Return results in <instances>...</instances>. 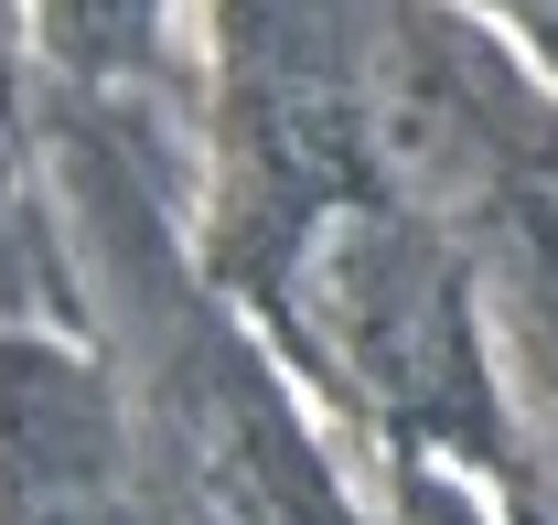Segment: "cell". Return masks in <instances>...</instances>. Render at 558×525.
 I'll return each mask as SVG.
<instances>
[{
    "label": "cell",
    "mask_w": 558,
    "mask_h": 525,
    "mask_svg": "<svg viewBox=\"0 0 558 525\" xmlns=\"http://www.w3.org/2000/svg\"><path fill=\"white\" fill-rule=\"evenodd\" d=\"M0 525H119L108 429L65 376H0Z\"/></svg>",
    "instance_id": "1"
},
{
    "label": "cell",
    "mask_w": 558,
    "mask_h": 525,
    "mask_svg": "<svg viewBox=\"0 0 558 525\" xmlns=\"http://www.w3.org/2000/svg\"><path fill=\"white\" fill-rule=\"evenodd\" d=\"M65 22H140V0H65Z\"/></svg>",
    "instance_id": "2"
}]
</instances>
